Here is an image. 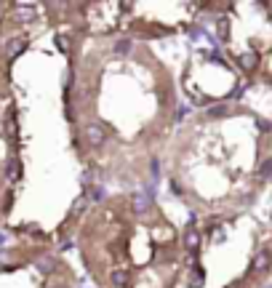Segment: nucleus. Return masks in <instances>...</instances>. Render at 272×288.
Masks as SVG:
<instances>
[{
	"mask_svg": "<svg viewBox=\"0 0 272 288\" xmlns=\"http://www.w3.org/2000/svg\"><path fill=\"white\" fill-rule=\"evenodd\" d=\"M112 283L118 286V288L128 286V272H126V270H115V272H112Z\"/></svg>",
	"mask_w": 272,
	"mask_h": 288,
	"instance_id": "6",
	"label": "nucleus"
},
{
	"mask_svg": "<svg viewBox=\"0 0 272 288\" xmlns=\"http://www.w3.org/2000/svg\"><path fill=\"white\" fill-rule=\"evenodd\" d=\"M8 179L13 182V179H19V160H11V166H8Z\"/></svg>",
	"mask_w": 272,
	"mask_h": 288,
	"instance_id": "9",
	"label": "nucleus"
},
{
	"mask_svg": "<svg viewBox=\"0 0 272 288\" xmlns=\"http://www.w3.org/2000/svg\"><path fill=\"white\" fill-rule=\"evenodd\" d=\"M3 8H5V5H3V3H0V16H3Z\"/></svg>",
	"mask_w": 272,
	"mask_h": 288,
	"instance_id": "18",
	"label": "nucleus"
},
{
	"mask_svg": "<svg viewBox=\"0 0 272 288\" xmlns=\"http://www.w3.org/2000/svg\"><path fill=\"white\" fill-rule=\"evenodd\" d=\"M115 51H118V53H128L131 51V40H120L118 45H115Z\"/></svg>",
	"mask_w": 272,
	"mask_h": 288,
	"instance_id": "12",
	"label": "nucleus"
},
{
	"mask_svg": "<svg viewBox=\"0 0 272 288\" xmlns=\"http://www.w3.org/2000/svg\"><path fill=\"white\" fill-rule=\"evenodd\" d=\"M104 198V187H96L94 190V200H102Z\"/></svg>",
	"mask_w": 272,
	"mask_h": 288,
	"instance_id": "16",
	"label": "nucleus"
},
{
	"mask_svg": "<svg viewBox=\"0 0 272 288\" xmlns=\"http://www.w3.org/2000/svg\"><path fill=\"white\" fill-rule=\"evenodd\" d=\"M56 45H59L61 51H64V48H67V40H64V37H61V35H56Z\"/></svg>",
	"mask_w": 272,
	"mask_h": 288,
	"instance_id": "17",
	"label": "nucleus"
},
{
	"mask_svg": "<svg viewBox=\"0 0 272 288\" xmlns=\"http://www.w3.org/2000/svg\"><path fill=\"white\" fill-rule=\"evenodd\" d=\"M187 112H190V107H184V104H182V107L176 110V120H184V115H187Z\"/></svg>",
	"mask_w": 272,
	"mask_h": 288,
	"instance_id": "13",
	"label": "nucleus"
},
{
	"mask_svg": "<svg viewBox=\"0 0 272 288\" xmlns=\"http://www.w3.org/2000/svg\"><path fill=\"white\" fill-rule=\"evenodd\" d=\"M227 27H230L227 19L222 16V19H219V37H222V40H227Z\"/></svg>",
	"mask_w": 272,
	"mask_h": 288,
	"instance_id": "11",
	"label": "nucleus"
},
{
	"mask_svg": "<svg viewBox=\"0 0 272 288\" xmlns=\"http://www.w3.org/2000/svg\"><path fill=\"white\" fill-rule=\"evenodd\" d=\"M13 11H16V19H19V21H32V19H35V8H32V5L19 3Z\"/></svg>",
	"mask_w": 272,
	"mask_h": 288,
	"instance_id": "2",
	"label": "nucleus"
},
{
	"mask_svg": "<svg viewBox=\"0 0 272 288\" xmlns=\"http://www.w3.org/2000/svg\"><path fill=\"white\" fill-rule=\"evenodd\" d=\"M35 267L40 270V272H53V270H56V262H53L51 256H37V259H35Z\"/></svg>",
	"mask_w": 272,
	"mask_h": 288,
	"instance_id": "4",
	"label": "nucleus"
},
{
	"mask_svg": "<svg viewBox=\"0 0 272 288\" xmlns=\"http://www.w3.org/2000/svg\"><path fill=\"white\" fill-rule=\"evenodd\" d=\"M21 48H24V40H11V43H8V48H5V56L13 59Z\"/></svg>",
	"mask_w": 272,
	"mask_h": 288,
	"instance_id": "7",
	"label": "nucleus"
},
{
	"mask_svg": "<svg viewBox=\"0 0 272 288\" xmlns=\"http://www.w3.org/2000/svg\"><path fill=\"white\" fill-rule=\"evenodd\" d=\"M256 267H259V272H264V267H267V256H259V259H256Z\"/></svg>",
	"mask_w": 272,
	"mask_h": 288,
	"instance_id": "14",
	"label": "nucleus"
},
{
	"mask_svg": "<svg viewBox=\"0 0 272 288\" xmlns=\"http://www.w3.org/2000/svg\"><path fill=\"white\" fill-rule=\"evenodd\" d=\"M230 110L227 107H211V110H208V115H211V118H222V115H227Z\"/></svg>",
	"mask_w": 272,
	"mask_h": 288,
	"instance_id": "10",
	"label": "nucleus"
},
{
	"mask_svg": "<svg viewBox=\"0 0 272 288\" xmlns=\"http://www.w3.org/2000/svg\"><path fill=\"white\" fill-rule=\"evenodd\" d=\"M83 134H85V139H88V144H94V147H99L104 142V128L99 126V123H88V126L83 128Z\"/></svg>",
	"mask_w": 272,
	"mask_h": 288,
	"instance_id": "1",
	"label": "nucleus"
},
{
	"mask_svg": "<svg viewBox=\"0 0 272 288\" xmlns=\"http://www.w3.org/2000/svg\"><path fill=\"white\" fill-rule=\"evenodd\" d=\"M270 171H272V166H270V160H264V166H262V176L267 179V176H270Z\"/></svg>",
	"mask_w": 272,
	"mask_h": 288,
	"instance_id": "15",
	"label": "nucleus"
},
{
	"mask_svg": "<svg viewBox=\"0 0 272 288\" xmlns=\"http://www.w3.org/2000/svg\"><path fill=\"white\" fill-rule=\"evenodd\" d=\"M184 246H187L190 251H198V246H200V235L192 227H187V232H184Z\"/></svg>",
	"mask_w": 272,
	"mask_h": 288,
	"instance_id": "3",
	"label": "nucleus"
},
{
	"mask_svg": "<svg viewBox=\"0 0 272 288\" xmlns=\"http://www.w3.org/2000/svg\"><path fill=\"white\" fill-rule=\"evenodd\" d=\"M256 53H243V56H240V64H243V69H254L256 67Z\"/></svg>",
	"mask_w": 272,
	"mask_h": 288,
	"instance_id": "8",
	"label": "nucleus"
},
{
	"mask_svg": "<svg viewBox=\"0 0 272 288\" xmlns=\"http://www.w3.org/2000/svg\"><path fill=\"white\" fill-rule=\"evenodd\" d=\"M147 208H150V198H147L144 192H136V195H134V211L136 214H144Z\"/></svg>",
	"mask_w": 272,
	"mask_h": 288,
	"instance_id": "5",
	"label": "nucleus"
}]
</instances>
